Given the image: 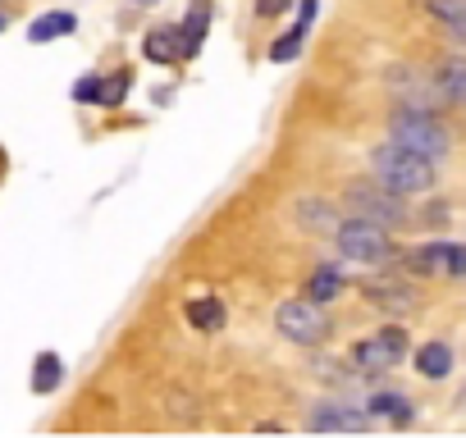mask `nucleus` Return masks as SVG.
Instances as JSON below:
<instances>
[{"mask_svg": "<svg viewBox=\"0 0 466 438\" xmlns=\"http://www.w3.org/2000/svg\"><path fill=\"white\" fill-rule=\"evenodd\" d=\"M407 265L416 274H448V279H466V247L461 243H430L407 252Z\"/></svg>", "mask_w": 466, "mask_h": 438, "instance_id": "6e6552de", "label": "nucleus"}, {"mask_svg": "<svg viewBox=\"0 0 466 438\" xmlns=\"http://www.w3.org/2000/svg\"><path fill=\"white\" fill-rule=\"evenodd\" d=\"M298 214H302V224H307L311 234H334V229H339L334 210H329V205H320V201H302V205H298Z\"/></svg>", "mask_w": 466, "mask_h": 438, "instance_id": "412c9836", "label": "nucleus"}, {"mask_svg": "<svg viewBox=\"0 0 466 438\" xmlns=\"http://www.w3.org/2000/svg\"><path fill=\"white\" fill-rule=\"evenodd\" d=\"M370 424L375 420L361 406H352V402H316L311 415H307V429L311 433H361Z\"/></svg>", "mask_w": 466, "mask_h": 438, "instance_id": "0eeeda50", "label": "nucleus"}, {"mask_svg": "<svg viewBox=\"0 0 466 438\" xmlns=\"http://www.w3.org/2000/svg\"><path fill=\"white\" fill-rule=\"evenodd\" d=\"M60 379H65L60 356H56V352H42V356L33 361V393H56V388H60Z\"/></svg>", "mask_w": 466, "mask_h": 438, "instance_id": "a211bd4d", "label": "nucleus"}, {"mask_svg": "<svg viewBox=\"0 0 466 438\" xmlns=\"http://www.w3.org/2000/svg\"><path fill=\"white\" fill-rule=\"evenodd\" d=\"M402 356H407V333L398 324H389V329H380V333H370L352 347V361H357L361 374H384V370L402 365Z\"/></svg>", "mask_w": 466, "mask_h": 438, "instance_id": "423d86ee", "label": "nucleus"}, {"mask_svg": "<svg viewBox=\"0 0 466 438\" xmlns=\"http://www.w3.org/2000/svg\"><path fill=\"white\" fill-rule=\"evenodd\" d=\"M339 293H343V274H339L334 265H320V270L307 279V297H311V302H334Z\"/></svg>", "mask_w": 466, "mask_h": 438, "instance_id": "6ab92c4d", "label": "nucleus"}, {"mask_svg": "<svg viewBox=\"0 0 466 438\" xmlns=\"http://www.w3.org/2000/svg\"><path fill=\"white\" fill-rule=\"evenodd\" d=\"M334 243H339V252H343L348 261H357V265H384V261L393 256L389 234H384L380 224H366V219H348V224H339V229H334Z\"/></svg>", "mask_w": 466, "mask_h": 438, "instance_id": "20e7f679", "label": "nucleus"}, {"mask_svg": "<svg viewBox=\"0 0 466 438\" xmlns=\"http://www.w3.org/2000/svg\"><path fill=\"white\" fill-rule=\"evenodd\" d=\"M370 420H393V424H407L411 420V402L402 393H375L366 406H361Z\"/></svg>", "mask_w": 466, "mask_h": 438, "instance_id": "4468645a", "label": "nucleus"}, {"mask_svg": "<svg viewBox=\"0 0 466 438\" xmlns=\"http://www.w3.org/2000/svg\"><path fill=\"white\" fill-rule=\"evenodd\" d=\"M416 370L425 379H448L452 374V347L448 343H425L416 347Z\"/></svg>", "mask_w": 466, "mask_h": 438, "instance_id": "ddd939ff", "label": "nucleus"}, {"mask_svg": "<svg viewBox=\"0 0 466 438\" xmlns=\"http://www.w3.org/2000/svg\"><path fill=\"white\" fill-rule=\"evenodd\" d=\"M425 10H430L457 42H466V0H425Z\"/></svg>", "mask_w": 466, "mask_h": 438, "instance_id": "dca6fc26", "label": "nucleus"}, {"mask_svg": "<svg viewBox=\"0 0 466 438\" xmlns=\"http://www.w3.org/2000/svg\"><path fill=\"white\" fill-rule=\"evenodd\" d=\"M311 24H316V0H302V15H298V24L270 46V60L275 65H289V60H298V51H302V37L311 33Z\"/></svg>", "mask_w": 466, "mask_h": 438, "instance_id": "9d476101", "label": "nucleus"}, {"mask_svg": "<svg viewBox=\"0 0 466 438\" xmlns=\"http://www.w3.org/2000/svg\"><path fill=\"white\" fill-rule=\"evenodd\" d=\"M5 24H10V15H5V10H0V28H5Z\"/></svg>", "mask_w": 466, "mask_h": 438, "instance_id": "a878e982", "label": "nucleus"}, {"mask_svg": "<svg viewBox=\"0 0 466 438\" xmlns=\"http://www.w3.org/2000/svg\"><path fill=\"white\" fill-rule=\"evenodd\" d=\"M289 5H298V0H257V15H261V19H275V15H284Z\"/></svg>", "mask_w": 466, "mask_h": 438, "instance_id": "b1692460", "label": "nucleus"}, {"mask_svg": "<svg viewBox=\"0 0 466 438\" xmlns=\"http://www.w3.org/2000/svg\"><path fill=\"white\" fill-rule=\"evenodd\" d=\"M434 83H439V96L443 101L466 105V60H443L439 74H434Z\"/></svg>", "mask_w": 466, "mask_h": 438, "instance_id": "2eb2a0df", "label": "nucleus"}, {"mask_svg": "<svg viewBox=\"0 0 466 438\" xmlns=\"http://www.w3.org/2000/svg\"><path fill=\"white\" fill-rule=\"evenodd\" d=\"M124 96H128V74H115L110 83L101 78V105H106V110H115Z\"/></svg>", "mask_w": 466, "mask_h": 438, "instance_id": "4be33fe9", "label": "nucleus"}, {"mask_svg": "<svg viewBox=\"0 0 466 438\" xmlns=\"http://www.w3.org/2000/svg\"><path fill=\"white\" fill-rule=\"evenodd\" d=\"M366 302L389 306V311H411V297L402 284H366Z\"/></svg>", "mask_w": 466, "mask_h": 438, "instance_id": "aec40b11", "label": "nucleus"}, {"mask_svg": "<svg viewBox=\"0 0 466 438\" xmlns=\"http://www.w3.org/2000/svg\"><path fill=\"white\" fill-rule=\"evenodd\" d=\"M224 320H228V311H224L219 297H192V302H187V324H192L197 333H219Z\"/></svg>", "mask_w": 466, "mask_h": 438, "instance_id": "9b49d317", "label": "nucleus"}, {"mask_svg": "<svg viewBox=\"0 0 466 438\" xmlns=\"http://www.w3.org/2000/svg\"><path fill=\"white\" fill-rule=\"evenodd\" d=\"M370 169H375V183L398 192V196H420L434 187V160L398 146V142H384L370 151Z\"/></svg>", "mask_w": 466, "mask_h": 438, "instance_id": "f257e3e1", "label": "nucleus"}, {"mask_svg": "<svg viewBox=\"0 0 466 438\" xmlns=\"http://www.w3.org/2000/svg\"><path fill=\"white\" fill-rule=\"evenodd\" d=\"M133 5H160V0H133Z\"/></svg>", "mask_w": 466, "mask_h": 438, "instance_id": "393cba45", "label": "nucleus"}, {"mask_svg": "<svg viewBox=\"0 0 466 438\" xmlns=\"http://www.w3.org/2000/svg\"><path fill=\"white\" fill-rule=\"evenodd\" d=\"M275 329H279L289 343H298V347H316V343L329 338V315L320 311V302L293 297V302H284V306L275 311Z\"/></svg>", "mask_w": 466, "mask_h": 438, "instance_id": "7ed1b4c3", "label": "nucleus"}, {"mask_svg": "<svg viewBox=\"0 0 466 438\" xmlns=\"http://www.w3.org/2000/svg\"><path fill=\"white\" fill-rule=\"evenodd\" d=\"M74 28H78V19H74L69 10H51V15L33 19V28H28V42H33V46H46V42H56V37H69Z\"/></svg>", "mask_w": 466, "mask_h": 438, "instance_id": "f8f14e48", "label": "nucleus"}, {"mask_svg": "<svg viewBox=\"0 0 466 438\" xmlns=\"http://www.w3.org/2000/svg\"><path fill=\"white\" fill-rule=\"evenodd\" d=\"M389 137H393L398 146H407V151H416V155L434 160V164L452 151L448 128H443L425 105H398V110H393V119H389Z\"/></svg>", "mask_w": 466, "mask_h": 438, "instance_id": "f03ea898", "label": "nucleus"}, {"mask_svg": "<svg viewBox=\"0 0 466 438\" xmlns=\"http://www.w3.org/2000/svg\"><path fill=\"white\" fill-rule=\"evenodd\" d=\"M74 101H83V105H101V78H83V83L74 87Z\"/></svg>", "mask_w": 466, "mask_h": 438, "instance_id": "5701e85b", "label": "nucleus"}, {"mask_svg": "<svg viewBox=\"0 0 466 438\" xmlns=\"http://www.w3.org/2000/svg\"><path fill=\"white\" fill-rule=\"evenodd\" d=\"M348 205H352V219H366V224H380V229L402 224V219H407L402 196L380 187V183H352L348 187Z\"/></svg>", "mask_w": 466, "mask_h": 438, "instance_id": "39448f33", "label": "nucleus"}, {"mask_svg": "<svg viewBox=\"0 0 466 438\" xmlns=\"http://www.w3.org/2000/svg\"><path fill=\"white\" fill-rule=\"evenodd\" d=\"M174 33H178V55H197L206 33H210V0H192L183 28H174Z\"/></svg>", "mask_w": 466, "mask_h": 438, "instance_id": "1a4fd4ad", "label": "nucleus"}, {"mask_svg": "<svg viewBox=\"0 0 466 438\" xmlns=\"http://www.w3.org/2000/svg\"><path fill=\"white\" fill-rule=\"evenodd\" d=\"M142 55H147L151 65H174V60H178V33H174V28H156V33L142 42Z\"/></svg>", "mask_w": 466, "mask_h": 438, "instance_id": "f3484780", "label": "nucleus"}]
</instances>
